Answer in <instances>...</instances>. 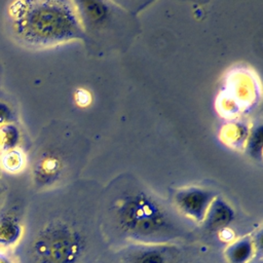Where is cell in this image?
Masks as SVG:
<instances>
[{
    "label": "cell",
    "instance_id": "cell-1",
    "mask_svg": "<svg viewBox=\"0 0 263 263\" xmlns=\"http://www.w3.org/2000/svg\"><path fill=\"white\" fill-rule=\"evenodd\" d=\"M107 226L137 245H166L181 239L186 229L176 214L141 182L114 181L105 204Z\"/></svg>",
    "mask_w": 263,
    "mask_h": 263
},
{
    "label": "cell",
    "instance_id": "cell-2",
    "mask_svg": "<svg viewBox=\"0 0 263 263\" xmlns=\"http://www.w3.org/2000/svg\"><path fill=\"white\" fill-rule=\"evenodd\" d=\"M8 14L14 36L30 47H51L84 37L74 2L16 1Z\"/></svg>",
    "mask_w": 263,
    "mask_h": 263
},
{
    "label": "cell",
    "instance_id": "cell-3",
    "mask_svg": "<svg viewBox=\"0 0 263 263\" xmlns=\"http://www.w3.org/2000/svg\"><path fill=\"white\" fill-rule=\"evenodd\" d=\"M87 246L86 233L74 219L58 217L38 230L30 256L33 263H81Z\"/></svg>",
    "mask_w": 263,
    "mask_h": 263
},
{
    "label": "cell",
    "instance_id": "cell-4",
    "mask_svg": "<svg viewBox=\"0 0 263 263\" xmlns=\"http://www.w3.org/2000/svg\"><path fill=\"white\" fill-rule=\"evenodd\" d=\"M216 197L213 190L193 186L178 189L174 193L173 202L180 215L193 222L202 223Z\"/></svg>",
    "mask_w": 263,
    "mask_h": 263
},
{
    "label": "cell",
    "instance_id": "cell-5",
    "mask_svg": "<svg viewBox=\"0 0 263 263\" xmlns=\"http://www.w3.org/2000/svg\"><path fill=\"white\" fill-rule=\"evenodd\" d=\"M67 156L61 150H45L35 159L32 166L34 183L39 187H48L63 177L67 172Z\"/></svg>",
    "mask_w": 263,
    "mask_h": 263
},
{
    "label": "cell",
    "instance_id": "cell-6",
    "mask_svg": "<svg viewBox=\"0 0 263 263\" xmlns=\"http://www.w3.org/2000/svg\"><path fill=\"white\" fill-rule=\"evenodd\" d=\"M179 250L173 243L133 245L121 254L122 263H175Z\"/></svg>",
    "mask_w": 263,
    "mask_h": 263
},
{
    "label": "cell",
    "instance_id": "cell-7",
    "mask_svg": "<svg viewBox=\"0 0 263 263\" xmlns=\"http://www.w3.org/2000/svg\"><path fill=\"white\" fill-rule=\"evenodd\" d=\"M233 209L224 199L217 196L209 208L203 220L204 228L211 232L224 231L234 220Z\"/></svg>",
    "mask_w": 263,
    "mask_h": 263
},
{
    "label": "cell",
    "instance_id": "cell-8",
    "mask_svg": "<svg viewBox=\"0 0 263 263\" xmlns=\"http://www.w3.org/2000/svg\"><path fill=\"white\" fill-rule=\"evenodd\" d=\"M256 249V238L245 235L230 242L224 251V256L228 263H249L255 256Z\"/></svg>",
    "mask_w": 263,
    "mask_h": 263
},
{
    "label": "cell",
    "instance_id": "cell-9",
    "mask_svg": "<svg viewBox=\"0 0 263 263\" xmlns=\"http://www.w3.org/2000/svg\"><path fill=\"white\" fill-rule=\"evenodd\" d=\"M23 234L20 219L10 212L0 213V248H10L17 243Z\"/></svg>",
    "mask_w": 263,
    "mask_h": 263
},
{
    "label": "cell",
    "instance_id": "cell-10",
    "mask_svg": "<svg viewBox=\"0 0 263 263\" xmlns=\"http://www.w3.org/2000/svg\"><path fill=\"white\" fill-rule=\"evenodd\" d=\"M25 165V157L21 150L14 148L12 150L6 151L0 156V167L1 171L7 173H17Z\"/></svg>",
    "mask_w": 263,
    "mask_h": 263
},
{
    "label": "cell",
    "instance_id": "cell-11",
    "mask_svg": "<svg viewBox=\"0 0 263 263\" xmlns=\"http://www.w3.org/2000/svg\"><path fill=\"white\" fill-rule=\"evenodd\" d=\"M20 130L13 123L0 126V152L4 153L6 151L17 148L16 146L20 142Z\"/></svg>",
    "mask_w": 263,
    "mask_h": 263
},
{
    "label": "cell",
    "instance_id": "cell-12",
    "mask_svg": "<svg viewBox=\"0 0 263 263\" xmlns=\"http://www.w3.org/2000/svg\"><path fill=\"white\" fill-rule=\"evenodd\" d=\"M261 125H258L255 127V129L252 133V136L249 141V150L252 153V155L255 157L258 155L260 157L261 155V147H262V141H261Z\"/></svg>",
    "mask_w": 263,
    "mask_h": 263
},
{
    "label": "cell",
    "instance_id": "cell-13",
    "mask_svg": "<svg viewBox=\"0 0 263 263\" xmlns=\"http://www.w3.org/2000/svg\"><path fill=\"white\" fill-rule=\"evenodd\" d=\"M14 118L13 110L9 105L0 101V126L12 123Z\"/></svg>",
    "mask_w": 263,
    "mask_h": 263
},
{
    "label": "cell",
    "instance_id": "cell-14",
    "mask_svg": "<svg viewBox=\"0 0 263 263\" xmlns=\"http://www.w3.org/2000/svg\"><path fill=\"white\" fill-rule=\"evenodd\" d=\"M0 263H16L12 256L0 251Z\"/></svg>",
    "mask_w": 263,
    "mask_h": 263
},
{
    "label": "cell",
    "instance_id": "cell-15",
    "mask_svg": "<svg viewBox=\"0 0 263 263\" xmlns=\"http://www.w3.org/2000/svg\"><path fill=\"white\" fill-rule=\"evenodd\" d=\"M2 193H3V187H2V186H1V184H0V197H1Z\"/></svg>",
    "mask_w": 263,
    "mask_h": 263
},
{
    "label": "cell",
    "instance_id": "cell-16",
    "mask_svg": "<svg viewBox=\"0 0 263 263\" xmlns=\"http://www.w3.org/2000/svg\"><path fill=\"white\" fill-rule=\"evenodd\" d=\"M1 172H2V171H1V167H0V175H1Z\"/></svg>",
    "mask_w": 263,
    "mask_h": 263
}]
</instances>
